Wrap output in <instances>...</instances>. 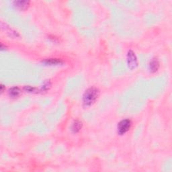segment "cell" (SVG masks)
<instances>
[{"label": "cell", "instance_id": "cell-1", "mask_svg": "<svg viewBox=\"0 0 172 172\" xmlns=\"http://www.w3.org/2000/svg\"><path fill=\"white\" fill-rule=\"evenodd\" d=\"M99 94L98 89L96 88H90L87 90L85 92L83 97L84 104L86 106H90L93 103H94L96 99H98Z\"/></svg>", "mask_w": 172, "mask_h": 172}, {"label": "cell", "instance_id": "cell-2", "mask_svg": "<svg viewBox=\"0 0 172 172\" xmlns=\"http://www.w3.org/2000/svg\"><path fill=\"white\" fill-rule=\"evenodd\" d=\"M130 126H131V121L130 120H123L120 122L118 125V132L119 134L122 135V134L126 133L130 129Z\"/></svg>", "mask_w": 172, "mask_h": 172}, {"label": "cell", "instance_id": "cell-3", "mask_svg": "<svg viewBox=\"0 0 172 172\" xmlns=\"http://www.w3.org/2000/svg\"><path fill=\"white\" fill-rule=\"evenodd\" d=\"M127 63L128 67L130 69H135L138 65L137 59H136V55H134V53L132 51H129L128 52Z\"/></svg>", "mask_w": 172, "mask_h": 172}, {"label": "cell", "instance_id": "cell-4", "mask_svg": "<svg viewBox=\"0 0 172 172\" xmlns=\"http://www.w3.org/2000/svg\"><path fill=\"white\" fill-rule=\"evenodd\" d=\"M14 3L16 8H18L19 10H23L26 9V8H28L30 2L27 1H14Z\"/></svg>", "mask_w": 172, "mask_h": 172}, {"label": "cell", "instance_id": "cell-5", "mask_svg": "<svg viewBox=\"0 0 172 172\" xmlns=\"http://www.w3.org/2000/svg\"><path fill=\"white\" fill-rule=\"evenodd\" d=\"M159 67V61H157V59H153L149 65V69L151 72H156L158 70Z\"/></svg>", "mask_w": 172, "mask_h": 172}, {"label": "cell", "instance_id": "cell-6", "mask_svg": "<svg viewBox=\"0 0 172 172\" xmlns=\"http://www.w3.org/2000/svg\"><path fill=\"white\" fill-rule=\"evenodd\" d=\"M20 94V90L17 87H14V88H12L10 89L9 91V94L10 96L12 97V98H16L19 96Z\"/></svg>", "mask_w": 172, "mask_h": 172}, {"label": "cell", "instance_id": "cell-7", "mask_svg": "<svg viewBox=\"0 0 172 172\" xmlns=\"http://www.w3.org/2000/svg\"><path fill=\"white\" fill-rule=\"evenodd\" d=\"M44 63L46 64V65H59V64H61L62 61L61 60H59L57 59H47L46 61H45Z\"/></svg>", "mask_w": 172, "mask_h": 172}, {"label": "cell", "instance_id": "cell-8", "mask_svg": "<svg viewBox=\"0 0 172 172\" xmlns=\"http://www.w3.org/2000/svg\"><path fill=\"white\" fill-rule=\"evenodd\" d=\"M82 127V124L80 121H75L73 126H72V131H73L74 133H76V132H78L79 131Z\"/></svg>", "mask_w": 172, "mask_h": 172}, {"label": "cell", "instance_id": "cell-9", "mask_svg": "<svg viewBox=\"0 0 172 172\" xmlns=\"http://www.w3.org/2000/svg\"><path fill=\"white\" fill-rule=\"evenodd\" d=\"M24 89L28 92H34L35 90V88H32V87H30V86H26L24 88Z\"/></svg>", "mask_w": 172, "mask_h": 172}]
</instances>
